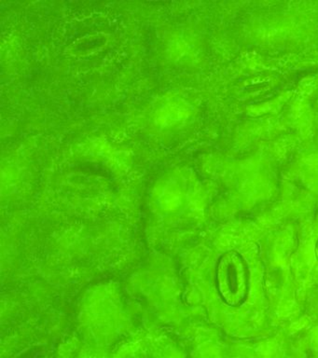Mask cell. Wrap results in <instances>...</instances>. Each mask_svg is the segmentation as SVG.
<instances>
[{"label": "cell", "instance_id": "cell-1", "mask_svg": "<svg viewBox=\"0 0 318 358\" xmlns=\"http://www.w3.org/2000/svg\"><path fill=\"white\" fill-rule=\"evenodd\" d=\"M217 278L220 293L229 303L236 304L244 298L247 290V275L239 255L227 254L223 257L219 263Z\"/></svg>", "mask_w": 318, "mask_h": 358}, {"label": "cell", "instance_id": "cell-2", "mask_svg": "<svg viewBox=\"0 0 318 358\" xmlns=\"http://www.w3.org/2000/svg\"><path fill=\"white\" fill-rule=\"evenodd\" d=\"M184 108L182 103L175 100L169 101L166 105L161 106L157 112V122L161 125L173 126L180 122L184 116Z\"/></svg>", "mask_w": 318, "mask_h": 358}]
</instances>
